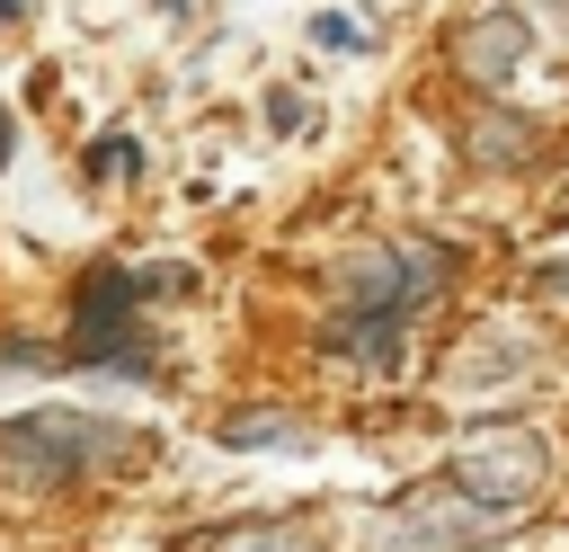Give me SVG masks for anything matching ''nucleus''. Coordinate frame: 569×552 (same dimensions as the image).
<instances>
[{"label":"nucleus","instance_id":"f257e3e1","mask_svg":"<svg viewBox=\"0 0 569 552\" xmlns=\"http://www.w3.org/2000/svg\"><path fill=\"white\" fill-rule=\"evenodd\" d=\"M133 436L116 418H89V410H27V418H0V463L18 481H80L98 472L107 454H124Z\"/></svg>","mask_w":569,"mask_h":552},{"label":"nucleus","instance_id":"f03ea898","mask_svg":"<svg viewBox=\"0 0 569 552\" xmlns=\"http://www.w3.org/2000/svg\"><path fill=\"white\" fill-rule=\"evenodd\" d=\"M445 481H453L462 499L498 507V516H525V507L542 499V481H551V445H542V427H471V436L453 445Z\"/></svg>","mask_w":569,"mask_h":552},{"label":"nucleus","instance_id":"7ed1b4c3","mask_svg":"<svg viewBox=\"0 0 569 552\" xmlns=\"http://www.w3.org/2000/svg\"><path fill=\"white\" fill-rule=\"evenodd\" d=\"M498 525H507L498 507H480V499H462L453 481H436V490L391 499L365 534H373V552H471V543H489Z\"/></svg>","mask_w":569,"mask_h":552},{"label":"nucleus","instance_id":"20e7f679","mask_svg":"<svg viewBox=\"0 0 569 552\" xmlns=\"http://www.w3.org/2000/svg\"><path fill=\"white\" fill-rule=\"evenodd\" d=\"M525 53H533V27H525L516 9H480V18L453 36V62H462V80H480V89H507V80L525 71Z\"/></svg>","mask_w":569,"mask_h":552},{"label":"nucleus","instance_id":"39448f33","mask_svg":"<svg viewBox=\"0 0 569 552\" xmlns=\"http://www.w3.org/2000/svg\"><path fill=\"white\" fill-rule=\"evenodd\" d=\"M400 321H409V312H338V321H329V356H356V365L382 374V365L400 356Z\"/></svg>","mask_w":569,"mask_h":552},{"label":"nucleus","instance_id":"423d86ee","mask_svg":"<svg viewBox=\"0 0 569 552\" xmlns=\"http://www.w3.org/2000/svg\"><path fill=\"white\" fill-rule=\"evenodd\" d=\"M196 552H302V525H222Z\"/></svg>","mask_w":569,"mask_h":552},{"label":"nucleus","instance_id":"0eeeda50","mask_svg":"<svg viewBox=\"0 0 569 552\" xmlns=\"http://www.w3.org/2000/svg\"><path fill=\"white\" fill-rule=\"evenodd\" d=\"M525 151H533V134L507 107H498V125H471V160H525Z\"/></svg>","mask_w":569,"mask_h":552},{"label":"nucleus","instance_id":"6e6552de","mask_svg":"<svg viewBox=\"0 0 569 552\" xmlns=\"http://www.w3.org/2000/svg\"><path fill=\"white\" fill-rule=\"evenodd\" d=\"M222 445H302V427L276 418V410H240V418L222 427Z\"/></svg>","mask_w":569,"mask_h":552},{"label":"nucleus","instance_id":"1a4fd4ad","mask_svg":"<svg viewBox=\"0 0 569 552\" xmlns=\"http://www.w3.org/2000/svg\"><path fill=\"white\" fill-rule=\"evenodd\" d=\"M311 45H329V53H365V45H373V27H365V18L320 9V18H311Z\"/></svg>","mask_w":569,"mask_h":552},{"label":"nucleus","instance_id":"9d476101","mask_svg":"<svg viewBox=\"0 0 569 552\" xmlns=\"http://www.w3.org/2000/svg\"><path fill=\"white\" fill-rule=\"evenodd\" d=\"M133 160H142V151L116 134V142H98V151H89V178H133Z\"/></svg>","mask_w":569,"mask_h":552},{"label":"nucleus","instance_id":"9b49d317","mask_svg":"<svg viewBox=\"0 0 569 552\" xmlns=\"http://www.w3.org/2000/svg\"><path fill=\"white\" fill-rule=\"evenodd\" d=\"M533 303H569V267H533Z\"/></svg>","mask_w":569,"mask_h":552},{"label":"nucleus","instance_id":"f8f14e48","mask_svg":"<svg viewBox=\"0 0 569 552\" xmlns=\"http://www.w3.org/2000/svg\"><path fill=\"white\" fill-rule=\"evenodd\" d=\"M9 151H18V125H9V107H0V169H9Z\"/></svg>","mask_w":569,"mask_h":552}]
</instances>
